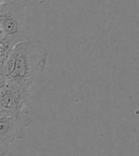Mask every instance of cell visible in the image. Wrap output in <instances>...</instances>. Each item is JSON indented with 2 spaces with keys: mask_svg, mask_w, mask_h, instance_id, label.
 <instances>
[{
  "mask_svg": "<svg viewBox=\"0 0 139 156\" xmlns=\"http://www.w3.org/2000/svg\"><path fill=\"white\" fill-rule=\"evenodd\" d=\"M32 98V89L0 81V115L19 113L25 111Z\"/></svg>",
  "mask_w": 139,
  "mask_h": 156,
  "instance_id": "277c9868",
  "label": "cell"
},
{
  "mask_svg": "<svg viewBox=\"0 0 139 156\" xmlns=\"http://www.w3.org/2000/svg\"><path fill=\"white\" fill-rule=\"evenodd\" d=\"M48 55L45 44L39 38L16 44L0 66V81L33 89L44 80Z\"/></svg>",
  "mask_w": 139,
  "mask_h": 156,
  "instance_id": "6da1fadb",
  "label": "cell"
},
{
  "mask_svg": "<svg viewBox=\"0 0 139 156\" xmlns=\"http://www.w3.org/2000/svg\"><path fill=\"white\" fill-rule=\"evenodd\" d=\"M33 122L26 110L15 114L0 115V155H5L11 145L25 138L26 129Z\"/></svg>",
  "mask_w": 139,
  "mask_h": 156,
  "instance_id": "3957f363",
  "label": "cell"
},
{
  "mask_svg": "<svg viewBox=\"0 0 139 156\" xmlns=\"http://www.w3.org/2000/svg\"><path fill=\"white\" fill-rule=\"evenodd\" d=\"M15 45L16 44H14L9 39L0 37V66L3 65L6 62L8 57L12 53Z\"/></svg>",
  "mask_w": 139,
  "mask_h": 156,
  "instance_id": "5b68a950",
  "label": "cell"
},
{
  "mask_svg": "<svg viewBox=\"0 0 139 156\" xmlns=\"http://www.w3.org/2000/svg\"><path fill=\"white\" fill-rule=\"evenodd\" d=\"M2 1H7V0H1V2H2Z\"/></svg>",
  "mask_w": 139,
  "mask_h": 156,
  "instance_id": "8992f818",
  "label": "cell"
},
{
  "mask_svg": "<svg viewBox=\"0 0 139 156\" xmlns=\"http://www.w3.org/2000/svg\"><path fill=\"white\" fill-rule=\"evenodd\" d=\"M27 4L19 0H7L0 4V37L18 44L38 38L35 19L28 15Z\"/></svg>",
  "mask_w": 139,
  "mask_h": 156,
  "instance_id": "7a4b0ae2",
  "label": "cell"
}]
</instances>
